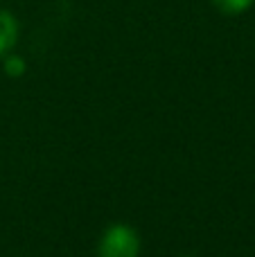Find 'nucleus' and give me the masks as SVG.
<instances>
[{
	"mask_svg": "<svg viewBox=\"0 0 255 257\" xmlns=\"http://www.w3.org/2000/svg\"><path fill=\"white\" fill-rule=\"evenodd\" d=\"M140 237L129 223H111L99 237L97 257H138Z\"/></svg>",
	"mask_w": 255,
	"mask_h": 257,
	"instance_id": "obj_1",
	"label": "nucleus"
},
{
	"mask_svg": "<svg viewBox=\"0 0 255 257\" xmlns=\"http://www.w3.org/2000/svg\"><path fill=\"white\" fill-rule=\"evenodd\" d=\"M18 41V23L7 9H0V59L7 57Z\"/></svg>",
	"mask_w": 255,
	"mask_h": 257,
	"instance_id": "obj_2",
	"label": "nucleus"
},
{
	"mask_svg": "<svg viewBox=\"0 0 255 257\" xmlns=\"http://www.w3.org/2000/svg\"><path fill=\"white\" fill-rule=\"evenodd\" d=\"M212 3H215V7L219 9V12L235 16V14H244L255 0H212Z\"/></svg>",
	"mask_w": 255,
	"mask_h": 257,
	"instance_id": "obj_3",
	"label": "nucleus"
},
{
	"mask_svg": "<svg viewBox=\"0 0 255 257\" xmlns=\"http://www.w3.org/2000/svg\"><path fill=\"white\" fill-rule=\"evenodd\" d=\"M5 72L9 77H21L25 72V61L21 57H7L5 59Z\"/></svg>",
	"mask_w": 255,
	"mask_h": 257,
	"instance_id": "obj_4",
	"label": "nucleus"
}]
</instances>
